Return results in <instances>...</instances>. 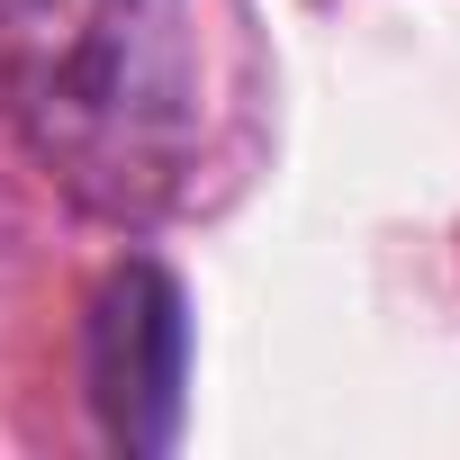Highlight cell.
I'll use <instances>...</instances> for the list:
<instances>
[{"instance_id": "obj_1", "label": "cell", "mask_w": 460, "mask_h": 460, "mask_svg": "<svg viewBox=\"0 0 460 460\" xmlns=\"http://www.w3.org/2000/svg\"><path fill=\"white\" fill-rule=\"evenodd\" d=\"M0 118L109 226H154L199 172V0H0Z\"/></svg>"}, {"instance_id": "obj_2", "label": "cell", "mask_w": 460, "mask_h": 460, "mask_svg": "<svg viewBox=\"0 0 460 460\" xmlns=\"http://www.w3.org/2000/svg\"><path fill=\"white\" fill-rule=\"evenodd\" d=\"M82 397L109 451L154 460L190 415V298L154 253H127L82 316Z\"/></svg>"}]
</instances>
